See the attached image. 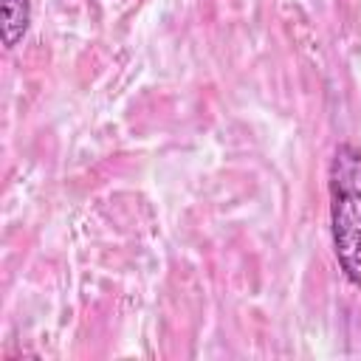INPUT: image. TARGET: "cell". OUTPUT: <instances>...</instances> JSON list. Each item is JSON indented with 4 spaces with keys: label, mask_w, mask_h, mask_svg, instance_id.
<instances>
[{
    "label": "cell",
    "mask_w": 361,
    "mask_h": 361,
    "mask_svg": "<svg viewBox=\"0 0 361 361\" xmlns=\"http://www.w3.org/2000/svg\"><path fill=\"white\" fill-rule=\"evenodd\" d=\"M31 25V0H3V45L11 51L20 45Z\"/></svg>",
    "instance_id": "7a4b0ae2"
},
{
    "label": "cell",
    "mask_w": 361,
    "mask_h": 361,
    "mask_svg": "<svg viewBox=\"0 0 361 361\" xmlns=\"http://www.w3.org/2000/svg\"><path fill=\"white\" fill-rule=\"evenodd\" d=\"M330 234L344 276L361 288V147L338 144L327 172Z\"/></svg>",
    "instance_id": "6da1fadb"
}]
</instances>
